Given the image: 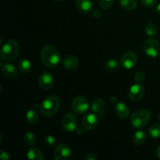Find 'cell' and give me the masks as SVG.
<instances>
[{"label":"cell","mask_w":160,"mask_h":160,"mask_svg":"<svg viewBox=\"0 0 160 160\" xmlns=\"http://www.w3.org/2000/svg\"><path fill=\"white\" fill-rule=\"evenodd\" d=\"M42 62L45 67L53 68L59 65L60 62V54L54 46L50 45H45L41 52Z\"/></svg>","instance_id":"1"},{"label":"cell","mask_w":160,"mask_h":160,"mask_svg":"<svg viewBox=\"0 0 160 160\" xmlns=\"http://www.w3.org/2000/svg\"><path fill=\"white\" fill-rule=\"evenodd\" d=\"M39 110L45 117H52L57 113L60 107V100L56 95H49L39 105Z\"/></svg>","instance_id":"2"},{"label":"cell","mask_w":160,"mask_h":160,"mask_svg":"<svg viewBox=\"0 0 160 160\" xmlns=\"http://www.w3.org/2000/svg\"><path fill=\"white\" fill-rule=\"evenodd\" d=\"M20 52V45L15 40H9L2 45L1 58L6 62H11L17 59Z\"/></svg>","instance_id":"3"},{"label":"cell","mask_w":160,"mask_h":160,"mask_svg":"<svg viewBox=\"0 0 160 160\" xmlns=\"http://www.w3.org/2000/svg\"><path fill=\"white\" fill-rule=\"evenodd\" d=\"M151 112L147 109H141L132 114L131 123L136 129H142L146 126L151 119Z\"/></svg>","instance_id":"4"},{"label":"cell","mask_w":160,"mask_h":160,"mask_svg":"<svg viewBox=\"0 0 160 160\" xmlns=\"http://www.w3.org/2000/svg\"><path fill=\"white\" fill-rule=\"evenodd\" d=\"M143 50L147 56L150 57H156L160 52V45L156 39L149 38L143 44Z\"/></svg>","instance_id":"5"},{"label":"cell","mask_w":160,"mask_h":160,"mask_svg":"<svg viewBox=\"0 0 160 160\" xmlns=\"http://www.w3.org/2000/svg\"><path fill=\"white\" fill-rule=\"evenodd\" d=\"M72 109L76 113L84 114L89 108V103L88 100L83 96H77L72 102Z\"/></svg>","instance_id":"6"},{"label":"cell","mask_w":160,"mask_h":160,"mask_svg":"<svg viewBox=\"0 0 160 160\" xmlns=\"http://www.w3.org/2000/svg\"><path fill=\"white\" fill-rule=\"evenodd\" d=\"M71 155V149L65 144H59L56 145L54 150V158L56 160H67L70 159Z\"/></svg>","instance_id":"7"},{"label":"cell","mask_w":160,"mask_h":160,"mask_svg":"<svg viewBox=\"0 0 160 160\" xmlns=\"http://www.w3.org/2000/svg\"><path fill=\"white\" fill-rule=\"evenodd\" d=\"M138 62V56L134 51H128L122 56L120 63L125 69H131Z\"/></svg>","instance_id":"8"},{"label":"cell","mask_w":160,"mask_h":160,"mask_svg":"<svg viewBox=\"0 0 160 160\" xmlns=\"http://www.w3.org/2000/svg\"><path fill=\"white\" fill-rule=\"evenodd\" d=\"M98 122H99V117L97 114H95V112L89 113L83 118V128L87 131H92L98 126Z\"/></svg>","instance_id":"9"},{"label":"cell","mask_w":160,"mask_h":160,"mask_svg":"<svg viewBox=\"0 0 160 160\" xmlns=\"http://www.w3.org/2000/svg\"><path fill=\"white\" fill-rule=\"evenodd\" d=\"M77 124H78V120L73 113L68 112L62 118V126L65 131L69 132L75 131L77 129Z\"/></svg>","instance_id":"10"},{"label":"cell","mask_w":160,"mask_h":160,"mask_svg":"<svg viewBox=\"0 0 160 160\" xmlns=\"http://www.w3.org/2000/svg\"><path fill=\"white\" fill-rule=\"evenodd\" d=\"M129 98L132 101H140L145 95V88L141 83H136L133 84L129 90Z\"/></svg>","instance_id":"11"},{"label":"cell","mask_w":160,"mask_h":160,"mask_svg":"<svg viewBox=\"0 0 160 160\" xmlns=\"http://www.w3.org/2000/svg\"><path fill=\"white\" fill-rule=\"evenodd\" d=\"M39 86L44 90H49L54 84V78L49 72H43L38 80Z\"/></svg>","instance_id":"12"},{"label":"cell","mask_w":160,"mask_h":160,"mask_svg":"<svg viewBox=\"0 0 160 160\" xmlns=\"http://www.w3.org/2000/svg\"><path fill=\"white\" fill-rule=\"evenodd\" d=\"M91 109L92 112L97 114L98 117H103L106 109V102L102 98H95L91 104Z\"/></svg>","instance_id":"13"},{"label":"cell","mask_w":160,"mask_h":160,"mask_svg":"<svg viewBox=\"0 0 160 160\" xmlns=\"http://www.w3.org/2000/svg\"><path fill=\"white\" fill-rule=\"evenodd\" d=\"M2 72L5 78L8 79H16L18 76V70L17 67L11 63H6L2 67Z\"/></svg>","instance_id":"14"},{"label":"cell","mask_w":160,"mask_h":160,"mask_svg":"<svg viewBox=\"0 0 160 160\" xmlns=\"http://www.w3.org/2000/svg\"><path fill=\"white\" fill-rule=\"evenodd\" d=\"M76 6L82 13H89L93 10L92 0H76Z\"/></svg>","instance_id":"15"},{"label":"cell","mask_w":160,"mask_h":160,"mask_svg":"<svg viewBox=\"0 0 160 160\" xmlns=\"http://www.w3.org/2000/svg\"><path fill=\"white\" fill-rule=\"evenodd\" d=\"M63 67L68 70H75L79 65V60L74 56H68L62 61Z\"/></svg>","instance_id":"16"},{"label":"cell","mask_w":160,"mask_h":160,"mask_svg":"<svg viewBox=\"0 0 160 160\" xmlns=\"http://www.w3.org/2000/svg\"><path fill=\"white\" fill-rule=\"evenodd\" d=\"M116 112L117 115L121 119H126L129 117L130 110L129 108L123 102H117L116 105Z\"/></svg>","instance_id":"17"},{"label":"cell","mask_w":160,"mask_h":160,"mask_svg":"<svg viewBox=\"0 0 160 160\" xmlns=\"http://www.w3.org/2000/svg\"><path fill=\"white\" fill-rule=\"evenodd\" d=\"M27 156L31 160H42L44 158L43 153L36 147H31L27 152Z\"/></svg>","instance_id":"18"},{"label":"cell","mask_w":160,"mask_h":160,"mask_svg":"<svg viewBox=\"0 0 160 160\" xmlns=\"http://www.w3.org/2000/svg\"><path fill=\"white\" fill-rule=\"evenodd\" d=\"M147 133L145 131H138L133 135V142L137 145H141L145 143L147 140Z\"/></svg>","instance_id":"19"},{"label":"cell","mask_w":160,"mask_h":160,"mask_svg":"<svg viewBox=\"0 0 160 160\" xmlns=\"http://www.w3.org/2000/svg\"><path fill=\"white\" fill-rule=\"evenodd\" d=\"M18 68L23 73H28L32 70V64L28 59H21L18 62Z\"/></svg>","instance_id":"20"},{"label":"cell","mask_w":160,"mask_h":160,"mask_svg":"<svg viewBox=\"0 0 160 160\" xmlns=\"http://www.w3.org/2000/svg\"><path fill=\"white\" fill-rule=\"evenodd\" d=\"M119 2L123 8L128 11H132L137 7L136 0H119Z\"/></svg>","instance_id":"21"},{"label":"cell","mask_w":160,"mask_h":160,"mask_svg":"<svg viewBox=\"0 0 160 160\" xmlns=\"http://www.w3.org/2000/svg\"><path fill=\"white\" fill-rule=\"evenodd\" d=\"M26 118L28 123H34L38 120L39 116L38 112L35 109H32L28 110V112L26 114Z\"/></svg>","instance_id":"22"},{"label":"cell","mask_w":160,"mask_h":160,"mask_svg":"<svg viewBox=\"0 0 160 160\" xmlns=\"http://www.w3.org/2000/svg\"><path fill=\"white\" fill-rule=\"evenodd\" d=\"M119 66H120V63H119V62L117 59H111L106 61V63H105V68L108 71L112 72L117 70L119 68Z\"/></svg>","instance_id":"23"},{"label":"cell","mask_w":160,"mask_h":160,"mask_svg":"<svg viewBox=\"0 0 160 160\" xmlns=\"http://www.w3.org/2000/svg\"><path fill=\"white\" fill-rule=\"evenodd\" d=\"M145 32L147 36L150 38H152L156 35L157 34V27L152 23H148L145 27Z\"/></svg>","instance_id":"24"},{"label":"cell","mask_w":160,"mask_h":160,"mask_svg":"<svg viewBox=\"0 0 160 160\" xmlns=\"http://www.w3.org/2000/svg\"><path fill=\"white\" fill-rule=\"evenodd\" d=\"M148 133L154 138H160V123H154L148 129Z\"/></svg>","instance_id":"25"},{"label":"cell","mask_w":160,"mask_h":160,"mask_svg":"<svg viewBox=\"0 0 160 160\" xmlns=\"http://www.w3.org/2000/svg\"><path fill=\"white\" fill-rule=\"evenodd\" d=\"M23 141L28 145H33L35 143V136L32 132H26L23 135Z\"/></svg>","instance_id":"26"},{"label":"cell","mask_w":160,"mask_h":160,"mask_svg":"<svg viewBox=\"0 0 160 160\" xmlns=\"http://www.w3.org/2000/svg\"><path fill=\"white\" fill-rule=\"evenodd\" d=\"M44 143H45V145H47L48 147H53L56 145V140L53 136L46 135L44 138Z\"/></svg>","instance_id":"27"},{"label":"cell","mask_w":160,"mask_h":160,"mask_svg":"<svg viewBox=\"0 0 160 160\" xmlns=\"http://www.w3.org/2000/svg\"><path fill=\"white\" fill-rule=\"evenodd\" d=\"M114 2V0H99L98 3L102 9H109L112 6Z\"/></svg>","instance_id":"28"},{"label":"cell","mask_w":160,"mask_h":160,"mask_svg":"<svg viewBox=\"0 0 160 160\" xmlns=\"http://www.w3.org/2000/svg\"><path fill=\"white\" fill-rule=\"evenodd\" d=\"M145 75L143 72L142 71H138L135 73L134 75V79H135L136 82L138 83H142V81H145Z\"/></svg>","instance_id":"29"},{"label":"cell","mask_w":160,"mask_h":160,"mask_svg":"<svg viewBox=\"0 0 160 160\" xmlns=\"http://www.w3.org/2000/svg\"><path fill=\"white\" fill-rule=\"evenodd\" d=\"M142 1V3L145 6L148 8H152L156 4L158 0H141Z\"/></svg>","instance_id":"30"},{"label":"cell","mask_w":160,"mask_h":160,"mask_svg":"<svg viewBox=\"0 0 160 160\" xmlns=\"http://www.w3.org/2000/svg\"><path fill=\"white\" fill-rule=\"evenodd\" d=\"M0 158L2 160H9V156L6 152L2 150L1 152H0Z\"/></svg>","instance_id":"31"},{"label":"cell","mask_w":160,"mask_h":160,"mask_svg":"<svg viewBox=\"0 0 160 160\" xmlns=\"http://www.w3.org/2000/svg\"><path fill=\"white\" fill-rule=\"evenodd\" d=\"M85 159H88V160H95V159H97V157L95 156V155L92 154V153H88V154L86 155Z\"/></svg>","instance_id":"32"},{"label":"cell","mask_w":160,"mask_h":160,"mask_svg":"<svg viewBox=\"0 0 160 160\" xmlns=\"http://www.w3.org/2000/svg\"><path fill=\"white\" fill-rule=\"evenodd\" d=\"M92 13H93V16L95 17H99L101 16V12L98 10V9H93L92 11Z\"/></svg>","instance_id":"33"},{"label":"cell","mask_w":160,"mask_h":160,"mask_svg":"<svg viewBox=\"0 0 160 160\" xmlns=\"http://www.w3.org/2000/svg\"><path fill=\"white\" fill-rule=\"evenodd\" d=\"M156 12H157V13L159 14V15H160V3H159V5H158L157 6H156Z\"/></svg>","instance_id":"34"},{"label":"cell","mask_w":160,"mask_h":160,"mask_svg":"<svg viewBox=\"0 0 160 160\" xmlns=\"http://www.w3.org/2000/svg\"><path fill=\"white\" fill-rule=\"evenodd\" d=\"M156 154H157V156L160 159V145L158 147L157 150H156Z\"/></svg>","instance_id":"35"},{"label":"cell","mask_w":160,"mask_h":160,"mask_svg":"<svg viewBox=\"0 0 160 160\" xmlns=\"http://www.w3.org/2000/svg\"><path fill=\"white\" fill-rule=\"evenodd\" d=\"M158 119H159V120L160 121V113L159 114V117H158Z\"/></svg>","instance_id":"36"},{"label":"cell","mask_w":160,"mask_h":160,"mask_svg":"<svg viewBox=\"0 0 160 160\" xmlns=\"http://www.w3.org/2000/svg\"><path fill=\"white\" fill-rule=\"evenodd\" d=\"M56 1H62V0H56Z\"/></svg>","instance_id":"37"}]
</instances>
